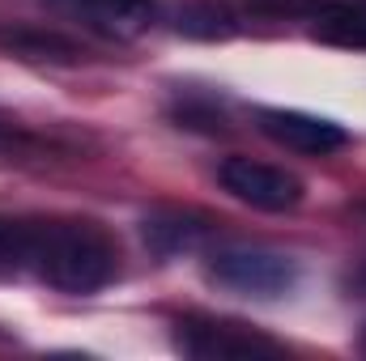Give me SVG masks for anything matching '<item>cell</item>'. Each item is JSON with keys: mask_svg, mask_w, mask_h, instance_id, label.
Here are the masks:
<instances>
[{"mask_svg": "<svg viewBox=\"0 0 366 361\" xmlns=\"http://www.w3.org/2000/svg\"><path fill=\"white\" fill-rule=\"evenodd\" d=\"M175 349L196 361H252V357H281V345L273 336L234 323V319H204L187 315L175 323Z\"/></svg>", "mask_w": 366, "mask_h": 361, "instance_id": "3957f363", "label": "cell"}, {"mask_svg": "<svg viewBox=\"0 0 366 361\" xmlns=\"http://www.w3.org/2000/svg\"><path fill=\"white\" fill-rule=\"evenodd\" d=\"M171 21L187 39H230L239 30V17L217 0H187L171 13Z\"/></svg>", "mask_w": 366, "mask_h": 361, "instance_id": "30bf717a", "label": "cell"}, {"mask_svg": "<svg viewBox=\"0 0 366 361\" xmlns=\"http://www.w3.org/2000/svg\"><path fill=\"white\" fill-rule=\"evenodd\" d=\"M30 260H34V225L0 217V276L30 268Z\"/></svg>", "mask_w": 366, "mask_h": 361, "instance_id": "8fae6325", "label": "cell"}, {"mask_svg": "<svg viewBox=\"0 0 366 361\" xmlns=\"http://www.w3.org/2000/svg\"><path fill=\"white\" fill-rule=\"evenodd\" d=\"M311 34L328 47L366 51V0H328L311 17Z\"/></svg>", "mask_w": 366, "mask_h": 361, "instance_id": "52a82bcc", "label": "cell"}, {"mask_svg": "<svg viewBox=\"0 0 366 361\" xmlns=\"http://www.w3.org/2000/svg\"><path fill=\"white\" fill-rule=\"evenodd\" d=\"M256 123H260V132L269 141L294 149V153H307V158H328V153H337V149L350 145V132L341 123H332L324 115H307V111L260 106L256 111Z\"/></svg>", "mask_w": 366, "mask_h": 361, "instance_id": "5b68a950", "label": "cell"}, {"mask_svg": "<svg viewBox=\"0 0 366 361\" xmlns=\"http://www.w3.org/2000/svg\"><path fill=\"white\" fill-rule=\"evenodd\" d=\"M141 234H145V247L154 255H179V251L200 247L204 225L196 217H187V213H154V217H145Z\"/></svg>", "mask_w": 366, "mask_h": 361, "instance_id": "9c48e42d", "label": "cell"}, {"mask_svg": "<svg viewBox=\"0 0 366 361\" xmlns=\"http://www.w3.org/2000/svg\"><path fill=\"white\" fill-rule=\"evenodd\" d=\"M252 13H264V17H315L328 0H247Z\"/></svg>", "mask_w": 366, "mask_h": 361, "instance_id": "7c38bea8", "label": "cell"}, {"mask_svg": "<svg viewBox=\"0 0 366 361\" xmlns=\"http://www.w3.org/2000/svg\"><path fill=\"white\" fill-rule=\"evenodd\" d=\"M217 183L234 200H243L260 213H290L302 204V179L281 166L256 162V158H226L217 166Z\"/></svg>", "mask_w": 366, "mask_h": 361, "instance_id": "277c9868", "label": "cell"}, {"mask_svg": "<svg viewBox=\"0 0 366 361\" xmlns=\"http://www.w3.org/2000/svg\"><path fill=\"white\" fill-rule=\"evenodd\" d=\"M204 272L213 285L243 293V298H260V302L285 298L298 285V264L269 247H222L209 255Z\"/></svg>", "mask_w": 366, "mask_h": 361, "instance_id": "7a4b0ae2", "label": "cell"}, {"mask_svg": "<svg viewBox=\"0 0 366 361\" xmlns=\"http://www.w3.org/2000/svg\"><path fill=\"white\" fill-rule=\"evenodd\" d=\"M51 289L60 293H98L102 285L115 280L119 251L107 230L94 221H56V225H34V260Z\"/></svg>", "mask_w": 366, "mask_h": 361, "instance_id": "6da1fadb", "label": "cell"}, {"mask_svg": "<svg viewBox=\"0 0 366 361\" xmlns=\"http://www.w3.org/2000/svg\"><path fill=\"white\" fill-rule=\"evenodd\" d=\"M0 47L21 56V60H51V64H77L81 47L56 30H34V26H9L0 30Z\"/></svg>", "mask_w": 366, "mask_h": 361, "instance_id": "ba28073f", "label": "cell"}, {"mask_svg": "<svg viewBox=\"0 0 366 361\" xmlns=\"http://www.w3.org/2000/svg\"><path fill=\"white\" fill-rule=\"evenodd\" d=\"M358 353L366 357V327H362V336H358Z\"/></svg>", "mask_w": 366, "mask_h": 361, "instance_id": "4fadbf2b", "label": "cell"}, {"mask_svg": "<svg viewBox=\"0 0 366 361\" xmlns=\"http://www.w3.org/2000/svg\"><path fill=\"white\" fill-rule=\"evenodd\" d=\"M56 4L69 9L73 17H81L94 30L115 34V39H132V34L149 30L158 17L154 0H56Z\"/></svg>", "mask_w": 366, "mask_h": 361, "instance_id": "8992f818", "label": "cell"}]
</instances>
